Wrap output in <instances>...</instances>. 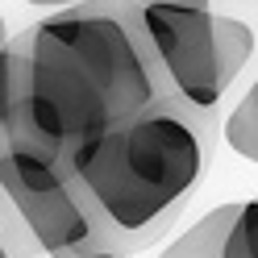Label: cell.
Masks as SVG:
<instances>
[{
    "label": "cell",
    "instance_id": "cell-1",
    "mask_svg": "<svg viewBox=\"0 0 258 258\" xmlns=\"http://www.w3.org/2000/svg\"><path fill=\"white\" fill-rule=\"evenodd\" d=\"M29 42V104L0 146L67 158L71 150L175 100L129 0H96L38 21Z\"/></svg>",
    "mask_w": 258,
    "mask_h": 258
},
{
    "label": "cell",
    "instance_id": "cell-2",
    "mask_svg": "<svg viewBox=\"0 0 258 258\" xmlns=\"http://www.w3.org/2000/svg\"><path fill=\"white\" fill-rule=\"evenodd\" d=\"M213 117L183 100H158L134 121L67 154L104 229L129 254L158 241L183 213L208 167Z\"/></svg>",
    "mask_w": 258,
    "mask_h": 258
},
{
    "label": "cell",
    "instance_id": "cell-3",
    "mask_svg": "<svg viewBox=\"0 0 258 258\" xmlns=\"http://www.w3.org/2000/svg\"><path fill=\"white\" fill-rule=\"evenodd\" d=\"M0 187L5 200L21 208L50 258H129V250L104 229L67 158L0 146Z\"/></svg>",
    "mask_w": 258,
    "mask_h": 258
},
{
    "label": "cell",
    "instance_id": "cell-4",
    "mask_svg": "<svg viewBox=\"0 0 258 258\" xmlns=\"http://www.w3.org/2000/svg\"><path fill=\"white\" fill-rule=\"evenodd\" d=\"M134 5V0H129ZM138 21L150 38V50L163 67L171 96L213 117L225 88L233 84L225 71L221 29L213 9H175V5H134Z\"/></svg>",
    "mask_w": 258,
    "mask_h": 258
},
{
    "label": "cell",
    "instance_id": "cell-5",
    "mask_svg": "<svg viewBox=\"0 0 258 258\" xmlns=\"http://www.w3.org/2000/svg\"><path fill=\"white\" fill-rule=\"evenodd\" d=\"M217 217H221L217 229L221 258H258V200L217 204Z\"/></svg>",
    "mask_w": 258,
    "mask_h": 258
},
{
    "label": "cell",
    "instance_id": "cell-6",
    "mask_svg": "<svg viewBox=\"0 0 258 258\" xmlns=\"http://www.w3.org/2000/svg\"><path fill=\"white\" fill-rule=\"evenodd\" d=\"M225 146H229L233 154L250 158V163H258V84H250V92L237 100V108L225 117Z\"/></svg>",
    "mask_w": 258,
    "mask_h": 258
},
{
    "label": "cell",
    "instance_id": "cell-7",
    "mask_svg": "<svg viewBox=\"0 0 258 258\" xmlns=\"http://www.w3.org/2000/svg\"><path fill=\"white\" fill-rule=\"evenodd\" d=\"M34 254H46L38 233L29 229V221L13 200H0V258H34Z\"/></svg>",
    "mask_w": 258,
    "mask_h": 258
},
{
    "label": "cell",
    "instance_id": "cell-8",
    "mask_svg": "<svg viewBox=\"0 0 258 258\" xmlns=\"http://www.w3.org/2000/svg\"><path fill=\"white\" fill-rule=\"evenodd\" d=\"M217 229H221V217H217V208H213V213H204L187 233L175 237L158 258H221V250H217Z\"/></svg>",
    "mask_w": 258,
    "mask_h": 258
},
{
    "label": "cell",
    "instance_id": "cell-9",
    "mask_svg": "<svg viewBox=\"0 0 258 258\" xmlns=\"http://www.w3.org/2000/svg\"><path fill=\"white\" fill-rule=\"evenodd\" d=\"M217 29H221L225 71H229V79H237L241 67H246L250 54H254V29L246 21H237V17H225V13H217Z\"/></svg>",
    "mask_w": 258,
    "mask_h": 258
},
{
    "label": "cell",
    "instance_id": "cell-10",
    "mask_svg": "<svg viewBox=\"0 0 258 258\" xmlns=\"http://www.w3.org/2000/svg\"><path fill=\"white\" fill-rule=\"evenodd\" d=\"M25 5H38V9H54V13H67V9H84V5H96V0H25Z\"/></svg>",
    "mask_w": 258,
    "mask_h": 258
},
{
    "label": "cell",
    "instance_id": "cell-11",
    "mask_svg": "<svg viewBox=\"0 0 258 258\" xmlns=\"http://www.w3.org/2000/svg\"><path fill=\"white\" fill-rule=\"evenodd\" d=\"M134 5H175V9H208V0H134Z\"/></svg>",
    "mask_w": 258,
    "mask_h": 258
}]
</instances>
